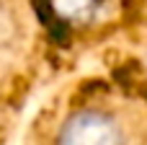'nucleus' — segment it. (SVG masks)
Segmentation results:
<instances>
[{
	"label": "nucleus",
	"instance_id": "1",
	"mask_svg": "<svg viewBox=\"0 0 147 145\" xmlns=\"http://www.w3.org/2000/svg\"><path fill=\"white\" fill-rule=\"evenodd\" d=\"M54 145H127L121 125L103 109H75L57 130Z\"/></svg>",
	"mask_w": 147,
	"mask_h": 145
}]
</instances>
